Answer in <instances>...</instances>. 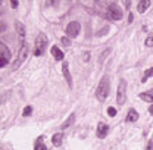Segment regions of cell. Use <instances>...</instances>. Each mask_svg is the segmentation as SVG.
I'll use <instances>...</instances> for the list:
<instances>
[{"label": "cell", "mask_w": 153, "mask_h": 150, "mask_svg": "<svg viewBox=\"0 0 153 150\" xmlns=\"http://www.w3.org/2000/svg\"><path fill=\"white\" fill-rule=\"evenodd\" d=\"M43 140H44V138H43V137H40L37 141H36V149L34 150H47L46 149V146H44V143H43Z\"/></svg>", "instance_id": "cell-17"}, {"label": "cell", "mask_w": 153, "mask_h": 150, "mask_svg": "<svg viewBox=\"0 0 153 150\" xmlns=\"http://www.w3.org/2000/svg\"><path fill=\"white\" fill-rule=\"evenodd\" d=\"M60 41H62V44H65V46H69V44H71V43H69V40H68L66 37H62L60 38Z\"/></svg>", "instance_id": "cell-23"}, {"label": "cell", "mask_w": 153, "mask_h": 150, "mask_svg": "<svg viewBox=\"0 0 153 150\" xmlns=\"http://www.w3.org/2000/svg\"><path fill=\"white\" fill-rule=\"evenodd\" d=\"M150 76H153V68H149V69L144 72V76H143V79H141V81H143V82H146V81H147V78H150Z\"/></svg>", "instance_id": "cell-18"}, {"label": "cell", "mask_w": 153, "mask_h": 150, "mask_svg": "<svg viewBox=\"0 0 153 150\" xmlns=\"http://www.w3.org/2000/svg\"><path fill=\"white\" fill-rule=\"evenodd\" d=\"M125 100H127V81L121 79L118 84V90H116V103L124 105Z\"/></svg>", "instance_id": "cell-4"}, {"label": "cell", "mask_w": 153, "mask_h": 150, "mask_svg": "<svg viewBox=\"0 0 153 150\" xmlns=\"http://www.w3.org/2000/svg\"><path fill=\"white\" fill-rule=\"evenodd\" d=\"M79 28H81V25H79V22H76V21H71L68 25H66V34H68V37H76L78 34H79Z\"/></svg>", "instance_id": "cell-7"}, {"label": "cell", "mask_w": 153, "mask_h": 150, "mask_svg": "<svg viewBox=\"0 0 153 150\" xmlns=\"http://www.w3.org/2000/svg\"><path fill=\"white\" fill-rule=\"evenodd\" d=\"M152 146H153V143H152V141H149V146H147V150H152Z\"/></svg>", "instance_id": "cell-27"}, {"label": "cell", "mask_w": 153, "mask_h": 150, "mask_svg": "<svg viewBox=\"0 0 153 150\" xmlns=\"http://www.w3.org/2000/svg\"><path fill=\"white\" fill-rule=\"evenodd\" d=\"M15 30H16V33L19 34V37L24 40V37H25V28H24V25L16 21V22H15Z\"/></svg>", "instance_id": "cell-13"}, {"label": "cell", "mask_w": 153, "mask_h": 150, "mask_svg": "<svg viewBox=\"0 0 153 150\" xmlns=\"http://www.w3.org/2000/svg\"><path fill=\"white\" fill-rule=\"evenodd\" d=\"M62 140H63V134H60V132H57V134H55V135L52 137V143H53L56 147H59V146L62 144Z\"/></svg>", "instance_id": "cell-12"}, {"label": "cell", "mask_w": 153, "mask_h": 150, "mask_svg": "<svg viewBox=\"0 0 153 150\" xmlns=\"http://www.w3.org/2000/svg\"><path fill=\"white\" fill-rule=\"evenodd\" d=\"M149 112H150V113H152V115H153V105H152V106H150V108H149Z\"/></svg>", "instance_id": "cell-28"}, {"label": "cell", "mask_w": 153, "mask_h": 150, "mask_svg": "<svg viewBox=\"0 0 153 150\" xmlns=\"http://www.w3.org/2000/svg\"><path fill=\"white\" fill-rule=\"evenodd\" d=\"M108 115H109V116H115V115H116V111H115L114 108H108Z\"/></svg>", "instance_id": "cell-22"}, {"label": "cell", "mask_w": 153, "mask_h": 150, "mask_svg": "<svg viewBox=\"0 0 153 150\" xmlns=\"http://www.w3.org/2000/svg\"><path fill=\"white\" fill-rule=\"evenodd\" d=\"M133 19H134V15L130 13V15H128V22H133Z\"/></svg>", "instance_id": "cell-25"}, {"label": "cell", "mask_w": 153, "mask_h": 150, "mask_svg": "<svg viewBox=\"0 0 153 150\" xmlns=\"http://www.w3.org/2000/svg\"><path fill=\"white\" fill-rule=\"evenodd\" d=\"M0 50H1V55H0V66L4 68L10 59V50L6 47L4 43H0Z\"/></svg>", "instance_id": "cell-6"}, {"label": "cell", "mask_w": 153, "mask_h": 150, "mask_svg": "<svg viewBox=\"0 0 153 150\" xmlns=\"http://www.w3.org/2000/svg\"><path fill=\"white\" fill-rule=\"evenodd\" d=\"M149 4H150L149 0H141V1H138V4H137V10H138L140 13H144L146 9L149 7Z\"/></svg>", "instance_id": "cell-10"}, {"label": "cell", "mask_w": 153, "mask_h": 150, "mask_svg": "<svg viewBox=\"0 0 153 150\" xmlns=\"http://www.w3.org/2000/svg\"><path fill=\"white\" fill-rule=\"evenodd\" d=\"M31 112H33V108H31V106H27V108L24 109L22 115H24V116H28V115H31Z\"/></svg>", "instance_id": "cell-19"}, {"label": "cell", "mask_w": 153, "mask_h": 150, "mask_svg": "<svg viewBox=\"0 0 153 150\" xmlns=\"http://www.w3.org/2000/svg\"><path fill=\"white\" fill-rule=\"evenodd\" d=\"M109 88H111V85H109V78H108V76H103V78L100 79L99 85H97V90H96L97 100L105 102L106 97H108V94H109Z\"/></svg>", "instance_id": "cell-1"}, {"label": "cell", "mask_w": 153, "mask_h": 150, "mask_svg": "<svg viewBox=\"0 0 153 150\" xmlns=\"http://www.w3.org/2000/svg\"><path fill=\"white\" fill-rule=\"evenodd\" d=\"M47 37H46V34L44 33H41V34H38L37 38H36V43H34V55L36 56H41L44 52H46V47H47Z\"/></svg>", "instance_id": "cell-2"}, {"label": "cell", "mask_w": 153, "mask_h": 150, "mask_svg": "<svg viewBox=\"0 0 153 150\" xmlns=\"http://www.w3.org/2000/svg\"><path fill=\"white\" fill-rule=\"evenodd\" d=\"M27 56H28V46H27V43L24 41L22 46H21V49H19V52H18V57L15 59V62H13V65H12V71H16L19 66L22 65V62L27 59Z\"/></svg>", "instance_id": "cell-3"}, {"label": "cell", "mask_w": 153, "mask_h": 150, "mask_svg": "<svg viewBox=\"0 0 153 150\" xmlns=\"http://www.w3.org/2000/svg\"><path fill=\"white\" fill-rule=\"evenodd\" d=\"M106 16L109 19H112V21H119V19L122 18V10H121V7H119L116 3H111V4L108 6Z\"/></svg>", "instance_id": "cell-5"}, {"label": "cell", "mask_w": 153, "mask_h": 150, "mask_svg": "<svg viewBox=\"0 0 153 150\" xmlns=\"http://www.w3.org/2000/svg\"><path fill=\"white\" fill-rule=\"evenodd\" d=\"M52 55H53V57H55L56 60H63V53H62V50H60L59 47H56V46L52 47Z\"/></svg>", "instance_id": "cell-11"}, {"label": "cell", "mask_w": 153, "mask_h": 150, "mask_svg": "<svg viewBox=\"0 0 153 150\" xmlns=\"http://www.w3.org/2000/svg\"><path fill=\"white\" fill-rule=\"evenodd\" d=\"M108 131H109V127H108L106 124L100 122L99 127H97V137H99V138H105V137L108 135Z\"/></svg>", "instance_id": "cell-9"}, {"label": "cell", "mask_w": 153, "mask_h": 150, "mask_svg": "<svg viewBox=\"0 0 153 150\" xmlns=\"http://www.w3.org/2000/svg\"><path fill=\"white\" fill-rule=\"evenodd\" d=\"M138 119V113L135 112L134 109L128 111V116H127V122H135Z\"/></svg>", "instance_id": "cell-14"}, {"label": "cell", "mask_w": 153, "mask_h": 150, "mask_svg": "<svg viewBox=\"0 0 153 150\" xmlns=\"http://www.w3.org/2000/svg\"><path fill=\"white\" fill-rule=\"evenodd\" d=\"M90 59V53H85V56H84V60H88Z\"/></svg>", "instance_id": "cell-26"}, {"label": "cell", "mask_w": 153, "mask_h": 150, "mask_svg": "<svg viewBox=\"0 0 153 150\" xmlns=\"http://www.w3.org/2000/svg\"><path fill=\"white\" fill-rule=\"evenodd\" d=\"M109 52H111V49L105 50V52H103V56H102V57H99V62H103V59H105V57H106L108 55H109Z\"/></svg>", "instance_id": "cell-21"}, {"label": "cell", "mask_w": 153, "mask_h": 150, "mask_svg": "<svg viewBox=\"0 0 153 150\" xmlns=\"http://www.w3.org/2000/svg\"><path fill=\"white\" fill-rule=\"evenodd\" d=\"M74 121H75V113H71V115H69V118L62 124V128H68L71 124H74Z\"/></svg>", "instance_id": "cell-16"}, {"label": "cell", "mask_w": 153, "mask_h": 150, "mask_svg": "<svg viewBox=\"0 0 153 150\" xmlns=\"http://www.w3.org/2000/svg\"><path fill=\"white\" fill-rule=\"evenodd\" d=\"M140 99L144 100V102H147V103H152L153 102V91L152 93H141L140 94Z\"/></svg>", "instance_id": "cell-15"}, {"label": "cell", "mask_w": 153, "mask_h": 150, "mask_svg": "<svg viewBox=\"0 0 153 150\" xmlns=\"http://www.w3.org/2000/svg\"><path fill=\"white\" fill-rule=\"evenodd\" d=\"M62 72H63V76H65L68 85L72 87V76H71V72H69V63H68V62L63 63V66H62Z\"/></svg>", "instance_id": "cell-8"}, {"label": "cell", "mask_w": 153, "mask_h": 150, "mask_svg": "<svg viewBox=\"0 0 153 150\" xmlns=\"http://www.w3.org/2000/svg\"><path fill=\"white\" fill-rule=\"evenodd\" d=\"M10 4H12V7H18V1H16V0H12Z\"/></svg>", "instance_id": "cell-24"}, {"label": "cell", "mask_w": 153, "mask_h": 150, "mask_svg": "<svg viewBox=\"0 0 153 150\" xmlns=\"http://www.w3.org/2000/svg\"><path fill=\"white\" fill-rule=\"evenodd\" d=\"M146 46H149V47H152L153 46V34H150L149 37L146 38Z\"/></svg>", "instance_id": "cell-20"}]
</instances>
